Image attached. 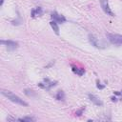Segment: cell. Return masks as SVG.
<instances>
[{
  "instance_id": "obj_1",
  "label": "cell",
  "mask_w": 122,
  "mask_h": 122,
  "mask_svg": "<svg viewBox=\"0 0 122 122\" xmlns=\"http://www.w3.org/2000/svg\"><path fill=\"white\" fill-rule=\"evenodd\" d=\"M1 93H2V95L6 96L9 100H10V101L13 102V103H16V104L21 105V106H28V103H27L26 101H24V100H23L22 98H20L18 95L12 93V92H10V91L2 90V91H1Z\"/></svg>"
},
{
  "instance_id": "obj_2",
  "label": "cell",
  "mask_w": 122,
  "mask_h": 122,
  "mask_svg": "<svg viewBox=\"0 0 122 122\" xmlns=\"http://www.w3.org/2000/svg\"><path fill=\"white\" fill-rule=\"evenodd\" d=\"M107 38L113 45H117V46H121L122 45V35L121 34H117V33H107Z\"/></svg>"
},
{
  "instance_id": "obj_3",
  "label": "cell",
  "mask_w": 122,
  "mask_h": 122,
  "mask_svg": "<svg viewBox=\"0 0 122 122\" xmlns=\"http://www.w3.org/2000/svg\"><path fill=\"white\" fill-rule=\"evenodd\" d=\"M99 2H100V6L105 13H107L108 15H111V16H114V13L112 11V10L110 8L108 0H99Z\"/></svg>"
},
{
  "instance_id": "obj_4",
  "label": "cell",
  "mask_w": 122,
  "mask_h": 122,
  "mask_svg": "<svg viewBox=\"0 0 122 122\" xmlns=\"http://www.w3.org/2000/svg\"><path fill=\"white\" fill-rule=\"evenodd\" d=\"M56 83H57L56 81L52 82V81H50L49 79H44V80H43V82H41V83H39V84H38V86H39L40 88H42V89L50 90L51 88L54 87V86L56 85Z\"/></svg>"
},
{
  "instance_id": "obj_5",
  "label": "cell",
  "mask_w": 122,
  "mask_h": 122,
  "mask_svg": "<svg viewBox=\"0 0 122 122\" xmlns=\"http://www.w3.org/2000/svg\"><path fill=\"white\" fill-rule=\"evenodd\" d=\"M0 43L2 45H5L7 47V49H8V51H13V50H15L18 47L17 42H14V41H11V40H7V41L1 40Z\"/></svg>"
},
{
  "instance_id": "obj_6",
  "label": "cell",
  "mask_w": 122,
  "mask_h": 122,
  "mask_svg": "<svg viewBox=\"0 0 122 122\" xmlns=\"http://www.w3.org/2000/svg\"><path fill=\"white\" fill-rule=\"evenodd\" d=\"M51 19H52L53 21H55V22H57V23H64V22H66V18H65L63 15H61V14H58L56 11L51 12Z\"/></svg>"
},
{
  "instance_id": "obj_7",
  "label": "cell",
  "mask_w": 122,
  "mask_h": 122,
  "mask_svg": "<svg viewBox=\"0 0 122 122\" xmlns=\"http://www.w3.org/2000/svg\"><path fill=\"white\" fill-rule=\"evenodd\" d=\"M89 41H90V43H91L92 46H94L95 48H102L101 45H100V43H99V41H98V39H97L94 35L89 34Z\"/></svg>"
},
{
  "instance_id": "obj_8",
  "label": "cell",
  "mask_w": 122,
  "mask_h": 122,
  "mask_svg": "<svg viewBox=\"0 0 122 122\" xmlns=\"http://www.w3.org/2000/svg\"><path fill=\"white\" fill-rule=\"evenodd\" d=\"M89 98H90V100L94 104V105H96V106H102L103 105V102L100 100V98H98L96 95H94V94H89Z\"/></svg>"
},
{
  "instance_id": "obj_9",
  "label": "cell",
  "mask_w": 122,
  "mask_h": 122,
  "mask_svg": "<svg viewBox=\"0 0 122 122\" xmlns=\"http://www.w3.org/2000/svg\"><path fill=\"white\" fill-rule=\"evenodd\" d=\"M42 14H43V10H42L41 7H37V8H35L31 10V16L33 18L36 17V16H41Z\"/></svg>"
},
{
  "instance_id": "obj_10",
  "label": "cell",
  "mask_w": 122,
  "mask_h": 122,
  "mask_svg": "<svg viewBox=\"0 0 122 122\" xmlns=\"http://www.w3.org/2000/svg\"><path fill=\"white\" fill-rule=\"evenodd\" d=\"M72 71L74 72V73H76V74H78V75H83L84 73H85V70L83 69V68H77V67H74V66H72Z\"/></svg>"
},
{
  "instance_id": "obj_11",
  "label": "cell",
  "mask_w": 122,
  "mask_h": 122,
  "mask_svg": "<svg viewBox=\"0 0 122 122\" xmlns=\"http://www.w3.org/2000/svg\"><path fill=\"white\" fill-rule=\"evenodd\" d=\"M50 25H51V29L53 30V31L58 35V34H59V27H58V25H57V22H55V21L52 20V21L50 23Z\"/></svg>"
},
{
  "instance_id": "obj_12",
  "label": "cell",
  "mask_w": 122,
  "mask_h": 122,
  "mask_svg": "<svg viewBox=\"0 0 122 122\" xmlns=\"http://www.w3.org/2000/svg\"><path fill=\"white\" fill-rule=\"evenodd\" d=\"M55 97H56L57 100H64V98H65L64 92L63 91H58L57 93H56V95H55Z\"/></svg>"
},
{
  "instance_id": "obj_13",
  "label": "cell",
  "mask_w": 122,
  "mask_h": 122,
  "mask_svg": "<svg viewBox=\"0 0 122 122\" xmlns=\"http://www.w3.org/2000/svg\"><path fill=\"white\" fill-rule=\"evenodd\" d=\"M17 120L18 121H22V122H31V121H34V118L33 117H30V116H26V117L18 118Z\"/></svg>"
},
{
  "instance_id": "obj_14",
  "label": "cell",
  "mask_w": 122,
  "mask_h": 122,
  "mask_svg": "<svg viewBox=\"0 0 122 122\" xmlns=\"http://www.w3.org/2000/svg\"><path fill=\"white\" fill-rule=\"evenodd\" d=\"M25 94H27L28 96H33V95H35V93L31 90H25Z\"/></svg>"
},
{
  "instance_id": "obj_15",
  "label": "cell",
  "mask_w": 122,
  "mask_h": 122,
  "mask_svg": "<svg viewBox=\"0 0 122 122\" xmlns=\"http://www.w3.org/2000/svg\"><path fill=\"white\" fill-rule=\"evenodd\" d=\"M96 86H97V88H98V89H104V87H105V86L101 85L99 81H97V85H96Z\"/></svg>"
},
{
  "instance_id": "obj_16",
  "label": "cell",
  "mask_w": 122,
  "mask_h": 122,
  "mask_svg": "<svg viewBox=\"0 0 122 122\" xmlns=\"http://www.w3.org/2000/svg\"><path fill=\"white\" fill-rule=\"evenodd\" d=\"M83 111H84V108H82L81 110H79L78 112H76V115H81V113L83 112Z\"/></svg>"
},
{
  "instance_id": "obj_17",
  "label": "cell",
  "mask_w": 122,
  "mask_h": 122,
  "mask_svg": "<svg viewBox=\"0 0 122 122\" xmlns=\"http://www.w3.org/2000/svg\"><path fill=\"white\" fill-rule=\"evenodd\" d=\"M7 120H8V121H9V120H12V121H14V120H15V118H12V117L9 116V117H7Z\"/></svg>"
},
{
  "instance_id": "obj_18",
  "label": "cell",
  "mask_w": 122,
  "mask_h": 122,
  "mask_svg": "<svg viewBox=\"0 0 122 122\" xmlns=\"http://www.w3.org/2000/svg\"><path fill=\"white\" fill-rule=\"evenodd\" d=\"M3 2H4V0H1V4H0V5H1V6H2V5H3Z\"/></svg>"
}]
</instances>
